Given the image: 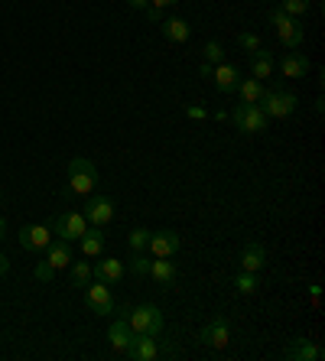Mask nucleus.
Returning a JSON list of instances; mask_svg holds the SVG:
<instances>
[{
	"instance_id": "nucleus-1",
	"label": "nucleus",
	"mask_w": 325,
	"mask_h": 361,
	"mask_svg": "<svg viewBox=\"0 0 325 361\" xmlns=\"http://www.w3.org/2000/svg\"><path fill=\"white\" fill-rule=\"evenodd\" d=\"M94 185H98V166H94L88 157H72L66 195H92Z\"/></svg>"
},
{
	"instance_id": "nucleus-2",
	"label": "nucleus",
	"mask_w": 325,
	"mask_h": 361,
	"mask_svg": "<svg viewBox=\"0 0 325 361\" xmlns=\"http://www.w3.org/2000/svg\"><path fill=\"white\" fill-rule=\"evenodd\" d=\"M270 23H274L276 36H280V42H283L286 49H300L302 42H306V26H302L300 17H290V13H283V10L276 7V10H270Z\"/></svg>"
},
{
	"instance_id": "nucleus-3",
	"label": "nucleus",
	"mask_w": 325,
	"mask_h": 361,
	"mask_svg": "<svg viewBox=\"0 0 325 361\" xmlns=\"http://www.w3.org/2000/svg\"><path fill=\"white\" fill-rule=\"evenodd\" d=\"M260 108H264V114H267L270 121H283V118H290L293 111L300 108V98L293 92H286V88H264V98L257 101Z\"/></svg>"
},
{
	"instance_id": "nucleus-4",
	"label": "nucleus",
	"mask_w": 325,
	"mask_h": 361,
	"mask_svg": "<svg viewBox=\"0 0 325 361\" xmlns=\"http://www.w3.org/2000/svg\"><path fill=\"white\" fill-rule=\"evenodd\" d=\"M127 322L134 332H143V336H159L163 332V312L153 302H143V306H130L127 310Z\"/></svg>"
},
{
	"instance_id": "nucleus-5",
	"label": "nucleus",
	"mask_w": 325,
	"mask_h": 361,
	"mask_svg": "<svg viewBox=\"0 0 325 361\" xmlns=\"http://www.w3.org/2000/svg\"><path fill=\"white\" fill-rule=\"evenodd\" d=\"M231 121L241 134H264L270 127V118L264 114L260 104H238V108L231 111Z\"/></svg>"
},
{
	"instance_id": "nucleus-6",
	"label": "nucleus",
	"mask_w": 325,
	"mask_h": 361,
	"mask_svg": "<svg viewBox=\"0 0 325 361\" xmlns=\"http://www.w3.org/2000/svg\"><path fill=\"white\" fill-rule=\"evenodd\" d=\"M85 306L94 312V316H111L117 310L114 302V293H111L108 283H101V280H92V283L85 286Z\"/></svg>"
},
{
	"instance_id": "nucleus-7",
	"label": "nucleus",
	"mask_w": 325,
	"mask_h": 361,
	"mask_svg": "<svg viewBox=\"0 0 325 361\" xmlns=\"http://www.w3.org/2000/svg\"><path fill=\"white\" fill-rule=\"evenodd\" d=\"M199 342L205 348H211V352H225L228 342H231V326H228L225 316H215L211 322H205L199 332Z\"/></svg>"
},
{
	"instance_id": "nucleus-8",
	"label": "nucleus",
	"mask_w": 325,
	"mask_h": 361,
	"mask_svg": "<svg viewBox=\"0 0 325 361\" xmlns=\"http://www.w3.org/2000/svg\"><path fill=\"white\" fill-rule=\"evenodd\" d=\"M183 247V238L176 235L173 228H159V231H150V244H147V251L153 257H176Z\"/></svg>"
},
{
	"instance_id": "nucleus-9",
	"label": "nucleus",
	"mask_w": 325,
	"mask_h": 361,
	"mask_svg": "<svg viewBox=\"0 0 325 361\" xmlns=\"http://www.w3.org/2000/svg\"><path fill=\"white\" fill-rule=\"evenodd\" d=\"M82 215H85V221H88V225L104 228L111 219H114V199H111V195H88Z\"/></svg>"
},
{
	"instance_id": "nucleus-10",
	"label": "nucleus",
	"mask_w": 325,
	"mask_h": 361,
	"mask_svg": "<svg viewBox=\"0 0 325 361\" xmlns=\"http://www.w3.org/2000/svg\"><path fill=\"white\" fill-rule=\"evenodd\" d=\"M85 228H88L85 215H78V212H66V215H59V219L52 221V235L72 244V241H78V238L85 235Z\"/></svg>"
},
{
	"instance_id": "nucleus-11",
	"label": "nucleus",
	"mask_w": 325,
	"mask_h": 361,
	"mask_svg": "<svg viewBox=\"0 0 325 361\" xmlns=\"http://www.w3.org/2000/svg\"><path fill=\"white\" fill-rule=\"evenodd\" d=\"M124 355L130 361H153V358H159L157 336H143V332H134V338H130V345L124 348Z\"/></svg>"
},
{
	"instance_id": "nucleus-12",
	"label": "nucleus",
	"mask_w": 325,
	"mask_h": 361,
	"mask_svg": "<svg viewBox=\"0 0 325 361\" xmlns=\"http://www.w3.org/2000/svg\"><path fill=\"white\" fill-rule=\"evenodd\" d=\"M52 241V228L46 225H23L20 228V247H26V251H46Z\"/></svg>"
},
{
	"instance_id": "nucleus-13",
	"label": "nucleus",
	"mask_w": 325,
	"mask_h": 361,
	"mask_svg": "<svg viewBox=\"0 0 325 361\" xmlns=\"http://www.w3.org/2000/svg\"><path fill=\"white\" fill-rule=\"evenodd\" d=\"M238 267L241 270H250V274H260V270L267 267V251H264V244L260 241H247L238 254Z\"/></svg>"
},
{
	"instance_id": "nucleus-14",
	"label": "nucleus",
	"mask_w": 325,
	"mask_h": 361,
	"mask_svg": "<svg viewBox=\"0 0 325 361\" xmlns=\"http://www.w3.org/2000/svg\"><path fill=\"white\" fill-rule=\"evenodd\" d=\"M322 345H316L312 338H293L290 345H286L283 358L286 361H322Z\"/></svg>"
},
{
	"instance_id": "nucleus-15",
	"label": "nucleus",
	"mask_w": 325,
	"mask_h": 361,
	"mask_svg": "<svg viewBox=\"0 0 325 361\" xmlns=\"http://www.w3.org/2000/svg\"><path fill=\"white\" fill-rule=\"evenodd\" d=\"M309 59L306 52L300 49H290L286 56H280V72H283V78H306L309 75Z\"/></svg>"
},
{
	"instance_id": "nucleus-16",
	"label": "nucleus",
	"mask_w": 325,
	"mask_h": 361,
	"mask_svg": "<svg viewBox=\"0 0 325 361\" xmlns=\"http://www.w3.org/2000/svg\"><path fill=\"white\" fill-rule=\"evenodd\" d=\"M94 270V280H101V283L108 286H117L121 280H124V261H117V257H101L98 267Z\"/></svg>"
},
{
	"instance_id": "nucleus-17",
	"label": "nucleus",
	"mask_w": 325,
	"mask_h": 361,
	"mask_svg": "<svg viewBox=\"0 0 325 361\" xmlns=\"http://www.w3.org/2000/svg\"><path fill=\"white\" fill-rule=\"evenodd\" d=\"M211 78H215V88L221 94H231L234 88H238V82H241V72L234 66H228V62H218L215 68H211Z\"/></svg>"
},
{
	"instance_id": "nucleus-18",
	"label": "nucleus",
	"mask_w": 325,
	"mask_h": 361,
	"mask_svg": "<svg viewBox=\"0 0 325 361\" xmlns=\"http://www.w3.org/2000/svg\"><path fill=\"white\" fill-rule=\"evenodd\" d=\"M274 68H276V59H274V52H270V49H264V46H260V49L250 52V75H254V78H260V82H264V78L274 75Z\"/></svg>"
},
{
	"instance_id": "nucleus-19",
	"label": "nucleus",
	"mask_w": 325,
	"mask_h": 361,
	"mask_svg": "<svg viewBox=\"0 0 325 361\" xmlns=\"http://www.w3.org/2000/svg\"><path fill=\"white\" fill-rule=\"evenodd\" d=\"M130 338H134V329H130V322H127V316H117L114 322H111L108 329V342L114 352H124L127 345H130Z\"/></svg>"
},
{
	"instance_id": "nucleus-20",
	"label": "nucleus",
	"mask_w": 325,
	"mask_h": 361,
	"mask_svg": "<svg viewBox=\"0 0 325 361\" xmlns=\"http://www.w3.org/2000/svg\"><path fill=\"white\" fill-rule=\"evenodd\" d=\"M46 264L56 270L68 267V264H72V244L62 241V238H52L49 247H46Z\"/></svg>"
},
{
	"instance_id": "nucleus-21",
	"label": "nucleus",
	"mask_w": 325,
	"mask_h": 361,
	"mask_svg": "<svg viewBox=\"0 0 325 361\" xmlns=\"http://www.w3.org/2000/svg\"><path fill=\"white\" fill-rule=\"evenodd\" d=\"M78 244H82L85 257H101V254H104V231H101L98 225H88L85 235L78 238Z\"/></svg>"
},
{
	"instance_id": "nucleus-22",
	"label": "nucleus",
	"mask_w": 325,
	"mask_h": 361,
	"mask_svg": "<svg viewBox=\"0 0 325 361\" xmlns=\"http://www.w3.org/2000/svg\"><path fill=\"white\" fill-rule=\"evenodd\" d=\"M150 277L157 280V286L169 290L176 283V264L169 257H157V261H150Z\"/></svg>"
},
{
	"instance_id": "nucleus-23",
	"label": "nucleus",
	"mask_w": 325,
	"mask_h": 361,
	"mask_svg": "<svg viewBox=\"0 0 325 361\" xmlns=\"http://www.w3.org/2000/svg\"><path fill=\"white\" fill-rule=\"evenodd\" d=\"M159 33L166 36L169 42H185L192 36V26L185 23V20H179V17H169V20L159 23Z\"/></svg>"
},
{
	"instance_id": "nucleus-24",
	"label": "nucleus",
	"mask_w": 325,
	"mask_h": 361,
	"mask_svg": "<svg viewBox=\"0 0 325 361\" xmlns=\"http://www.w3.org/2000/svg\"><path fill=\"white\" fill-rule=\"evenodd\" d=\"M234 92L241 94V104H257V101L264 98V82H260V78H254V75H250V78H241Z\"/></svg>"
},
{
	"instance_id": "nucleus-25",
	"label": "nucleus",
	"mask_w": 325,
	"mask_h": 361,
	"mask_svg": "<svg viewBox=\"0 0 325 361\" xmlns=\"http://www.w3.org/2000/svg\"><path fill=\"white\" fill-rule=\"evenodd\" d=\"M68 277H72V286L85 290V286L94 280V270H92L88 261H75V257H72V264H68Z\"/></svg>"
},
{
	"instance_id": "nucleus-26",
	"label": "nucleus",
	"mask_w": 325,
	"mask_h": 361,
	"mask_svg": "<svg viewBox=\"0 0 325 361\" xmlns=\"http://www.w3.org/2000/svg\"><path fill=\"white\" fill-rule=\"evenodd\" d=\"M234 286H238V293L241 296H250L260 290V277L257 274H250V270H238L234 274Z\"/></svg>"
},
{
	"instance_id": "nucleus-27",
	"label": "nucleus",
	"mask_w": 325,
	"mask_h": 361,
	"mask_svg": "<svg viewBox=\"0 0 325 361\" xmlns=\"http://www.w3.org/2000/svg\"><path fill=\"white\" fill-rule=\"evenodd\" d=\"M202 62H209V66H218V62H225V46L218 39H209L202 46Z\"/></svg>"
},
{
	"instance_id": "nucleus-28",
	"label": "nucleus",
	"mask_w": 325,
	"mask_h": 361,
	"mask_svg": "<svg viewBox=\"0 0 325 361\" xmlns=\"http://www.w3.org/2000/svg\"><path fill=\"white\" fill-rule=\"evenodd\" d=\"M127 267H130V274H134V277H150V257H147L143 251L130 254V264H127Z\"/></svg>"
},
{
	"instance_id": "nucleus-29",
	"label": "nucleus",
	"mask_w": 325,
	"mask_h": 361,
	"mask_svg": "<svg viewBox=\"0 0 325 361\" xmlns=\"http://www.w3.org/2000/svg\"><path fill=\"white\" fill-rule=\"evenodd\" d=\"M309 7H312V0H280V10L290 17H302V13H309Z\"/></svg>"
},
{
	"instance_id": "nucleus-30",
	"label": "nucleus",
	"mask_w": 325,
	"mask_h": 361,
	"mask_svg": "<svg viewBox=\"0 0 325 361\" xmlns=\"http://www.w3.org/2000/svg\"><path fill=\"white\" fill-rule=\"evenodd\" d=\"M127 244H130V251H147V244H150V231H147V228H134V231L127 235Z\"/></svg>"
},
{
	"instance_id": "nucleus-31",
	"label": "nucleus",
	"mask_w": 325,
	"mask_h": 361,
	"mask_svg": "<svg viewBox=\"0 0 325 361\" xmlns=\"http://www.w3.org/2000/svg\"><path fill=\"white\" fill-rule=\"evenodd\" d=\"M238 46H241V49L250 56L254 49H260V36L250 33V30H244V33H238Z\"/></svg>"
},
{
	"instance_id": "nucleus-32",
	"label": "nucleus",
	"mask_w": 325,
	"mask_h": 361,
	"mask_svg": "<svg viewBox=\"0 0 325 361\" xmlns=\"http://www.w3.org/2000/svg\"><path fill=\"white\" fill-rule=\"evenodd\" d=\"M33 277L39 280V283H52V280H56V267H49L46 261H39L36 264V270H33Z\"/></svg>"
},
{
	"instance_id": "nucleus-33",
	"label": "nucleus",
	"mask_w": 325,
	"mask_h": 361,
	"mask_svg": "<svg viewBox=\"0 0 325 361\" xmlns=\"http://www.w3.org/2000/svg\"><path fill=\"white\" fill-rule=\"evenodd\" d=\"M185 114H189L192 121H205V118H209V111H205V104H185Z\"/></svg>"
},
{
	"instance_id": "nucleus-34",
	"label": "nucleus",
	"mask_w": 325,
	"mask_h": 361,
	"mask_svg": "<svg viewBox=\"0 0 325 361\" xmlns=\"http://www.w3.org/2000/svg\"><path fill=\"white\" fill-rule=\"evenodd\" d=\"M176 355H179V348H176L173 342H163V345H159V358H176Z\"/></svg>"
},
{
	"instance_id": "nucleus-35",
	"label": "nucleus",
	"mask_w": 325,
	"mask_h": 361,
	"mask_svg": "<svg viewBox=\"0 0 325 361\" xmlns=\"http://www.w3.org/2000/svg\"><path fill=\"white\" fill-rule=\"evenodd\" d=\"M143 13H147V20H150V23H163V10H157V7H147V10H143Z\"/></svg>"
},
{
	"instance_id": "nucleus-36",
	"label": "nucleus",
	"mask_w": 325,
	"mask_h": 361,
	"mask_svg": "<svg viewBox=\"0 0 325 361\" xmlns=\"http://www.w3.org/2000/svg\"><path fill=\"white\" fill-rule=\"evenodd\" d=\"M179 0H150V7H157V10H166V7H176Z\"/></svg>"
},
{
	"instance_id": "nucleus-37",
	"label": "nucleus",
	"mask_w": 325,
	"mask_h": 361,
	"mask_svg": "<svg viewBox=\"0 0 325 361\" xmlns=\"http://www.w3.org/2000/svg\"><path fill=\"white\" fill-rule=\"evenodd\" d=\"M127 7H134V10H147V7H150V0H127Z\"/></svg>"
},
{
	"instance_id": "nucleus-38",
	"label": "nucleus",
	"mask_w": 325,
	"mask_h": 361,
	"mask_svg": "<svg viewBox=\"0 0 325 361\" xmlns=\"http://www.w3.org/2000/svg\"><path fill=\"white\" fill-rule=\"evenodd\" d=\"M309 296H312V302H319V296H322V286L312 283V286H309Z\"/></svg>"
},
{
	"instance_id": "nucleus-39",
	"label": "nucleus",
	"mask_w": 325,
	"mask_h": 361,
	"mask_svg": "<svg viewBox=\"0 0 325 361\" xmlns=\"http://www.w3.org/2000/svg\"><path fill=\"white\" fill-rule=\"evenodd\" d=\"M7 270H10V257H7V254H0V277H4Z\"/></svg>"
},
{
	"instance_id": "nucleus-40",
	"label": "nucleus",
	"mask_w": 325,
	"mask_h": 361,
	"mask_svg": "<svg viewBox=\"0 0 325 361\" xmlns=\"http://www.w3.org/2000/svg\"><path fill=\"white\" fill-rule=\"evenodd\" d=\"M7 238V219H0V241Z\"/></svg>"
}]
</instances>
